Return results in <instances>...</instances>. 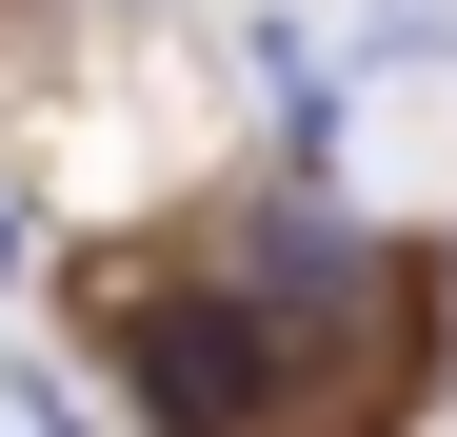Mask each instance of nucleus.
Instances as JSON below:
<instances>
[{"label": "nucleus", "instance_id": "f03ea898", "mask_svg": "<svg viewBox=\"0 0 457 437\" xmlns=\"http://www.w3.org/2000/svg\"><path fill=\"white\" fill-rule=\"evenodd\" d=\"M239 299L278 318V358H298V338H338V318H358V218H338V199H278L259 239H239Z\"/></svg>", "mask_w": 457, "mask_h": 437}, {"label": "nucleus", "instance_id": "f257e3e1", "mask_svg": "<svg viewBox=\"0 0 457 437\" xmlns=\"http://www.w3.org/2000/svg\"><path fill=\"white\" fill-rule=\"evenodd\" d=\"M120 378H139V417L160 437H259L278 417V318L219 278V299H139L120 318Z\"/></svg>", "mask_w": 457, "mask_h": 437}, {"label": "nucleus", "instance_id": "7ed1b4c3", "mask_svg": "<svg viewBox=\"0 0 457 437\" xmlns=\"http://www.w3.org/2000/svg\"><path fill=\"white\" fill-rule=\"evenodd\" d=\"M0 259H21V218H0Z\"/></svg>", "mask_w": 457, "mask_h": 437}]
</instances>
